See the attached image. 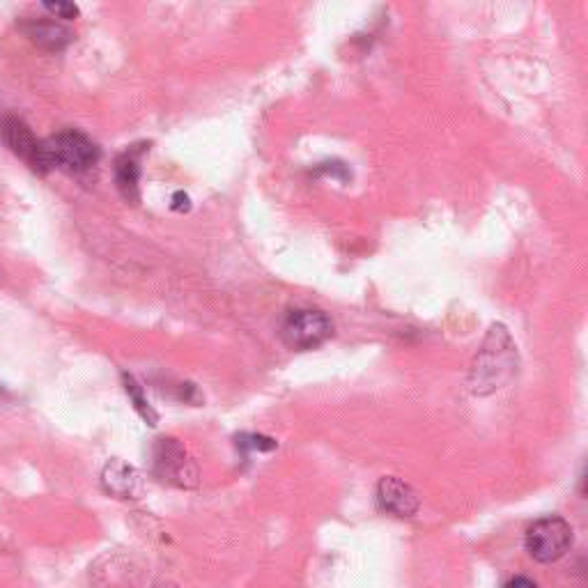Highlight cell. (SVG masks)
Listing matches in <instances>:
<instances>
[{
    "label": "cell",
    "instance_id": "obj_6",
    "mask_svg": "<svg viewBox=\"0 0 588 588\" xmlns=\"http://www.w3.org/2000/svg\"><path fill=\"white\" fill-rule=\"evenodd\" d=\"M0 141L10 147L12 154H17L19 159L26 161L35 173L46 175L51 170L49 164H46L44 141L33 134L28 122L21 120L19 115H5L0 120Z\"/></svg>",
    "mask_w": 588,
    "mask_h": 588
},
{
    "label": "cell",
    "instance_id": "obj_13",
    "mask_svg": "<svg viewBox=\"0 0 588 588\" xmlns=\"http://www.w3.org/2000/svg\"><path fill=\"white\" fill-rule=\"evenodd\" d=\"M42 7H44L46 12H51L53 17L65 19V21H72V19H76L81 14L79 5H74V3H44Z\"/></svg>",
    "mask_w": 588,
    "mask_h": 588
},
{
    "label": "cell",
    "instance_id": "obj_15",
    "mask_svg": "<svg viewBox=\"0 0 588 588\" xmlns=\"http://www.w3.org/2000/svg\"><path fill=\"white\" fill-rule=\"evenodd\" d=\"M504 588H540L536 582H533L531 577H513Z\"/></svg>",
    "mask_w": 588,
    "mask_h": 588
},
{
    "label": "cell",
    "instance_id": "obj_12",
    "mask_svg": "<svg viewBox=\"0 0 588 588\" xmlns=\"http://www.w3.org/2000/svg\"><path fill=\"white\" fill-rule=\"evenodd\" d=\"M278 444L272 437H262V435H242L237 437V448H242V451H258V453H269L274 451Z\"/></svg>",
    "mask_w": 588,
    "mask_h": 588
},
{
    "label": "cell",
    "instance_id": "obj_4",
    "mask_svg": "<svg viewBox=\"0 0 588 588\" xmlns=\"http://www.w3.org/2000/svg\"><path fill=\"white\" fill-rule=\"evenodd\" d=\"M334 334V322L327 313L315 311V308H299L285 317L281 327L283 343L297 352H308L320 347Z\"/></svg>",
    "mask_w": 588,
    "mask_h": 588
},
{
    "label": "cell",
    "instance_id": "obj_2",
    "mask_svg": "<svg viewBox=\"0 0 588 588\" xmlns=\"http://www.w3.org/2000/svg\"><path fill=\"white\" fill-rule=\"evenodd\" d=\"M44 154L51 170L60 168L72 175L85 173L99 161V147L76 129L60 131L49 141H44Z\"/></svg>",
    "mask_w": 588,
    "mask_h": 588
},
{
    "label": "cell",
    "instance_id": "obj_5",
    "mask_svg": "<svg viewBox=\"0 0 588 588\" xmlns=\"http://www.w3.org/2000/svg\"><path fill=\"white\" fill-rule=\"evenodd\" d=\"M152 469L159 481L175 487H196L198 467L189 458L187 448L173 437H161L152 448Z\"/></svg>",
    "mask_w": 588,
    "mask_h": 588
},
{
    "label": "cell",
    "instance_id": "obj_11",
    "mask_svg": "<svg viewBox=\"0 0 588 588\" xmlns=\"http://www.w3.org/2000/svg\"><path fill=\"white\" fill-rule=\"evenodd\" d=\"M122 379H125V391H127V396H129V400L134 402V409L138 412V416H141V419L147 423V425H157V421H159V414L154 412V407L150 405V400L145 398V393H143V389H141V384L136 382L134 377L131 375H122Z\"/></svg>",
    "mask_w": 588,
    "mask_h": 588
},
{
    "label": "cell",
    "instance_id": "obj_9",
    "mask_svg": "<svg viewBox=\"0 0 588 588\" xmlns=\"http://www.w3.org/2000/svg\"><path fill=\"white\" fill-rule=\"evenodd\" d=\"M23 35L28 37L35 46L44 51H63L65 46L74 40V35L63 26V23L49 19H30L21 23Z\"/></svg>",
    "mask_w": 588,
    "mask_h": 588
},
{
    "label": "cell",
    "instance_id": "obj_3",
    "mask_svg": "<svg viewBox=\"0 0 588 588\" xmlns=\"http://www.w3.org/2000/svg\"><path fill=\"white\" fill-rule=\"evenodd\" d=\"M572 526L559 515H549L533 522L526 531L524 545L533 561L554 563L563 559L572 547Z\"/></svg>",
    "mask_w": 588,
    "mask_h": 588
},
{
    "label": "cell",
    "instance_id": "obj_8",
    "mask_svg": "<svg viewBox=\"0 0 588 588\" xmlns=\"http://www.w3.org/2000/svg\"><path fill=\"white\" fill-rule=\"evenodd\" d=\"M102 487L118 499H138L143 494V474L122 460H111L102 471Z\"/></svg>",
    "mask_w": 588,
    "mask_h": 588
},
{
    "label": "cell",
    "instance_id": "obj_10",
    "mask_svg": "<svg viewBox=\"0 0 588 588\" xmlns=\"http://www.w3.org/2000/svg\"><path fill=\"white\" fill-rule=\"evenodd\" d=\"M141 154L143 150H127L115 161V184H118L122 198L129 200V203L141 200V189H138V182H141Z\"/></svg>",
    "mask_w": 588,
    "mask_h": 588
},
{
    "label": "cell",
    "instance_id": "obj_7",
    "mask_svg": "<svg viewBox=\"0 0 588 588\" xmlns=\"http://www.w3.org/2000/svg\"><path fill=\"white\" fill-rule=\"evenodd\" d=\"M377 504L384 513L396 517H414L421 508V499L409 483L396 476H384L377 483Z\"/></svg>",
    "mask_w": 588,
    "mask_h": 588
},
{
    "label": "cell",
    "instance_id": "obj_14",
    "mask_svg": "<svg viewBox=\"0 0 588 588\" xmlns=\"http://www.w3.org/2000/svg\"><path fill=\"white\" fill-rule=\"evenodd\" d=\"M170 210H173V212H189L191 210V198L184 191H177L173 196V203H170Z\"/></svg>",
    "mask_w": 588,
    "mask_h": 588
},
{
    "label": "cell",
    "instance_id": "obj_1",
    "mask_svg": "<svg viewBox=\"0 0 588 588\" xmlns=\"http://www.w3.org/2000/svg\"><path fill=\"white\" fill-rule=\"evenodd\" d=\"M517 373V347L504 324H494L471 363L469 384L476 396L504 389Z\"/></svg>",
    "mask_w": 588,
    "mask_h": 588
}]
</instances>
